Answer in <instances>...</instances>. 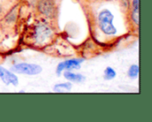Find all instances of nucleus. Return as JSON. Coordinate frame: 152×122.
Returning <instances> with one entry per match:
<instances>
[{
	"mask_svg": "<svg viewBox=\"0 0 152 122\" xmlns=\"http://www.w3.org/2000/svg\"><path fill=\"white\" fill-rule=\"evenodd\" d=\"M114 15L108 9H103L98 15V23L101 30L107 35L117 34V28L113 24Z\"/></svg>",
	"mask_w": 152,
	"mask_h": 122,
	"instance_id": "nucleus-1",
	"label": "nucleus"
},
{
	"mask_svg": "<svg viewBox=\"0 0 152 122\" xmlns=\"http://www.w3.org/2000/svg\"><path fill=\"white\" fill-rule=\"evenodd\" d=\"M11 70L13 73L27 74V75H37L42 72V67L37 64L29 63H19L12 66Z\"/></svg>",
	"mask_w": 152,
	"mask_h": 122,
	"instance_id": "nucleus-2",
	"label": "nucleus"
},
{
	"mask_svg": "<svg viewBox=\"0 0 152 122\" xmlns=\"http://www.w3.org/2000/svg\"><path fill=\"white\" fill-rule=\"evenodd\" d=\"M84 62L83 58H73V59H68L66 61L61 62L56 69V73L58 75L61 74V73L63 70H69V69H79L81 67V64Z\"/></svg>",
	"mask_w": 152,
	"mask_h": 122,
	"instance_id": "nucleus-3",
	"label": "nucleus"
},
{
	"mask_svg": "<svg viewBox=\"0 0 152 122\" xmlns=\"http://www.w3.org/2000/svg\"><path fill=\"white\" fill-rule=\"evenodd\" d=\"M0 79L6 85L12 84L13 86H17L19 83L17 76L13 73L10 72L9 70L5 69L1 66H0Z\"/></svg>",
	"mask_w": 152,
	"mask_h": 122,
	"instance_id": "nucleus-4",
	"label": "nucleus"
},
{
	"mask_svg": "<svg viewBox=\"0 0 152 122\" xmlns=\"http://www.w3.org/2000/svg\"><path fill=\"white\" fill-rule=\"evenodd\" d=\"M39 11L47 17H53L54 15V4L53 0H40L38 4Z\"/></svg>",
	"mask_w": 152,
	"mask_h": 122,
	"instance_id": "nucleus-5",
	"label": "nucleus"
},
{
	"mask_svg": "<svg viewBox=\"0 0 152 122\" xmlns=\"http://www.w3.org/2000/svg\"><path fill=\"white\" fill-rule=\"evenodd\" d=\"M52 35V30L45 25H39L36 28V39L38 43L44 42L47 37Z\"/></svg>",
	"mask_w": 152,
	"mask_h": 122,
	"instance_id": "nucleus-6",
	"label": "nucleus"
},
{
	"mask_svg": "<svg viewBox=\"0 0 152 122\" xmlns=\"http://www.w3.org/2000/svg\"><path fill=\"white\" fill-rule=\"evenodd\" d=\"M63 75L69 82H71L79 83V82H84L86 81V76H84L81 74H74L72 72L66 71Z\"/></svg>",
	"mask_w": 152,
	"mask_h": 122,
	"instance_id": "nucleus-7",
	"label": "nucleus"
},
{
	"mask_svg": "<svg viewBox=\"0 0 152 122\" xmlns=\"http://www.w3.org/2000/svg\"><path fill=\"white\" fill-rule=\"evenodd\" d=\"M72 89V84L69 82H63V83H58L54 86L53 90L55 92H66L69 91Z\"/></svg>",
	"mask_w": 152,
	"mask_h": 122,
	"instance_id": "nucleus-8",
	"label": "nucleus"
},
{
	"mask_svg": "<svg viewBox=\"0 0 152 122\" xmlns=\"http://www.w3.org/2000/svg\"><path fill=\"white\" fill-rule=\"evenodd\" d=\"M117 75V73L116 71L110 67V66H108L106 67V69L104 70V74H103V77L106 81H110V80H113Z\"/></svg>",
	"mask_w": 152,
	"mask_h": 122,
	"instance_id": "nucleus-9",
	"label": "nucleus"
},
{
	"mask_svg": "<svg viewBox=\"0 0 152 122\" xmlns=\"http://www.w3.org/2000/svg\"><path fill=\"white\" fill-rule=\"evenodd\" d=\"M139 72H140V68H139V66L137 65H132L129 69H128V76L131 78V79H136L139 75Z\"/></svg>",
	"mask_w": 152,
	"mask_h": 122,
	"instance_id": "nucleus-10",
	"label": "nucleus"
},
{
	"mask_svg": "<svg viewBox=\"0 0 152 122\" xmlns=\"http://www.w3.org/2000/svg\"><path fill=\"white\" fill-rule=\"evenodd\" d=\"M132 19L133 21L136 24V25H139V12H136V11H133L132 12Z\"/></svg>",
	"mask_w": 152,
	"mask_h": 122,
	"instance_id": "nucleus-11",
	"label": "nucleus"
},
{
	"mask_svg": "<svg viewBox=\"0 0 152 122\" xmlns=\"http://www.w3.org/2000/svg\"><path fill=\"white\" fill-rule=\"evenodd\" d=\"M133 7H134L133 11L139 12V0H133Z\"/></svg>",
	"mask_w": 152,
	"mask_h": 122,
	"instance_id": "nucleus-12",
	"label": "nucleus"
}]
</instances>
